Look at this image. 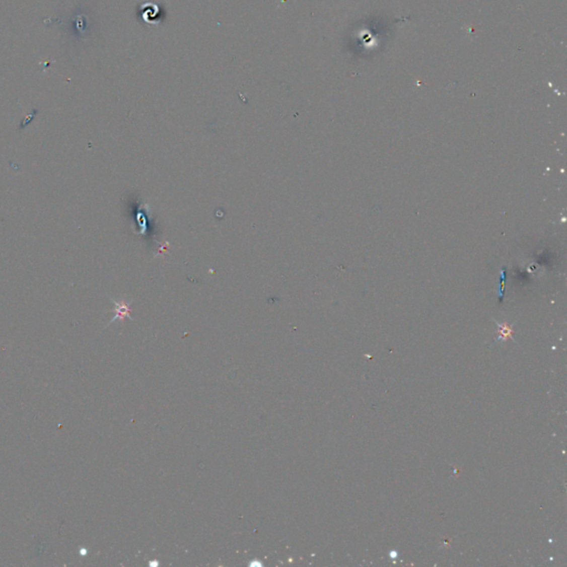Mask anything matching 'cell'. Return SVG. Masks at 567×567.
<instances>
[{"instance_id":"obj_1","label":"cell","mask_w":567,"mask_h":567,"mask_svg":"<svg viewBox=\"0 0 567 567\" xmlns=\"http://www.w3.org/2000/svg\"><path fill=\"white\" fill-rule=\"evenodd\" d=\"M112 302H113V304H114V306H115V308H114V310H113L114 313H115V316L113 317V319L111 320L110 322H112V321H114V320H116V319H121V320H123L124 318L131 319V316H130V313H131L130 304H127V303L125 302V300H121V302H115V300L112 299Z\"/></svg>"}]
</instances>
